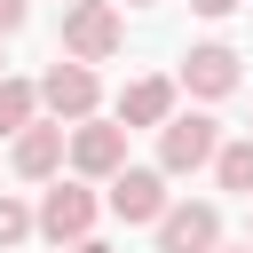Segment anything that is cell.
<instances>
[{"mask_svg":"<svg viewBox=\"0 0 253 253\" xmlns=\"http://www.w3.org/2000/svg\"><path fill=\"white\" fill-rule=\"evenodd\" d=\"M245 245H253V237H245Z\"/></svg>","mask_w":253,"mask_h":253,"instance_id":"d6986e66","label":"cell"},{"mask_svg":"<svg viewBox=\"0 0 253 253\" xmlns=\"http://www.w3.org/2000/svg\"><path fill=\"white\" fill-rule=\"evenodd\" d=\"M24 16H32V0H0V40H8V32H24Z\"/></svg>","mask_w":253,"mask_h":253,"instance_id":"5bb4252c","label":"cell"},{"mask_svg":"<svg viewBox=\"0 0 253 253\" xmlns=\"http://www.w3.org/2000/svg\"><path fill=\"white\" fill-rule=\"evenodd\" d=\"M206 166H213V182H221V190H237V198H253V134H237V142H221V150H213Z\"/></svg>","mask_w":253,"mask_h":253,"instance_id":"8fae6325","label":"cell"},{"mask_svg":"<svg viewBox=\"0 0 253 253\" xmlns=\"http://www.w3.org/2000/svg\"><path fill=\"white\" fill-rule=\"evenodd\" d=\"M95 103H103V87H95V63H71V55H55V63H47V79H40V111H47L55 126H79V119H95Z\"/></svg>","mask_w":253,"mask_h":253,"instance_id":"277c9868","label":"cell"},{"mask_svg":"<svg viewBox=\"0 0 253 253\" xmlns=\"http://www.w3.org/2000/svg\"><path fill=\"white\" fill-rule=\"evenodd\" d=\"M63 253H111V245H103V237H79V245H63Z\"/></svg>","mask_w":253,"mask_h":253,"instance_id":"2e32d148","label":"cell"},{"mask_svg":"<svg viewBox=\"0 0 253 253\" xmlns=\"http://www.w3.org/2000/svg\"><path fill=\"white\" fill-rule=\"evenodd\" d=\"M119 40H126V16L111 0H63V55L71 63H103V55H119Z\"/></svg>","mask_w":253,"mask_h":253,"instance_id":"7a4b0ae2","label":"cell"},{"mask_svg":"<svg viewBox=\"0 0 253 253\" xmlns=\"http://www.w3.org/2000/svg\"><path fill=\"white\" fill-rule=\"evenodd\" d=\"M213 253H253V245H213Z\"/></svg>","mask_w":253,"mask_h":253,"instance_id":"e0dca14e","label":"cell"},{"mask_svg":"<svg viewBox=\"0 0 253 253\" xmlns=\"http://www.w3.org/2000/svg\"><path fill=\"white\" fill-rule=\"evenodd\" d=\"M190 8H198V16H213V24H221V16H237V8H245V0H190Z\"/></svg>","mask_w":253,"mask_h":253,"instance_id":"9a60e30c","label":"cell"},{"mask_svg":"<svg viewBox=\"0 0 253 253\" xmlns=\"http://www.w3.org/2000/svg\"><path fill=\"white\" fill-rule=\"evenodd\" d=\"M150 229H158V253H213V245H221V213H213L206 198H198V206H166Z\"/></svg>","mask_w":253,"mask_h":253,"instance_id":"8992f818","label":"cell"},{"mask_svg":"<svg viewBox=\"0 0 253 253\" xmlns=\"http://www.w3.org/2000/svg\"><path fill=\"white\" fill-rule=\"evenodd\" d=\"M8 142H16L8 158H16L24 182H55V174H63V126H55V119H32V126L8 134Z\"/></svg>","mask_w":253,"mask_h":253,"instance_id":"9c48e42d","label":"cell"},{"mask_svg":"<svg viewBox=\"0 0 253 253\" xmlns=\"http://www.w3.org/2000/svg\"><path fill=\"white\" fill-rule=\"evenodd\" d=\"M166 119H174V79H158V71L126 79V95H119V126L134 134V126H166Z\"/></svg>","mask_w":253,"mask_h":253,"instance_id":"30bf717a","label":"cell"},{"mask_svg":"<svg viewBox=\"0 0 253 253\" xmlns=\"http://www.w3.org/2000/svg\"><path fill=\"white\" fill-rule=\"evenodd\" d=\"M95 213H103V198H95L87 182H47L40 206H32V237H47V245H79V237H95Z\"/></svg>","mask_w":253,"mask_h":253,"instance_id":"6da1fadb","label":"cell"},{"mask_svg":"<svg viewBox=\"0 0 253 253\" xmlns=\"http://www.w3.org/2000/svg\"><path fill=\"white\" fill-rule=\"evenodd\" d=\"M103 206H111L119 221H158V213H166V174H158V166H119Z\"/></svg>","mask_w":253,"mask_h":253,"instance_id":"52a82bcc","label":"cell"},{"mask_svg":"<svg viewBox=\"0 0 253 253\" xmlns=\"http://www.w3.org/2000/svg\"><path fill=\"white\" fill-rule=\"evenodd\" d=\"M32 119H40V87H32V79H8V71H0V134H24Z\"/></svg>","mask_w":253,"mask_h":253,"instance_id":"7c38bea8","label":"cell"},{"mask_svg":"<svg viewBox=\"0 0 253 253\" xmlns=\"http://www.w3.org/2000/svg\"><path fill=\"white\" fill-rule=\"evenodd\" d=\"M174 87H190L198 103H221V95L237 87V47H221V40L190 47V55H182V79H174Z\"/></svg>","mask_w":253,"mask_h":253,"instance_id":"ba28073f","label":"cell"},{"mask_svg":"<svg viewBox=\"0 0 253 253\" xmlns=\"http://www.w3.org/2000/svg\"><path fill=\"white\" fill-rule=\"evenodd\" d=\"M24 237H32V206L0 190V253H8V245H24Z\"/></svg>","mask_w":253,"mask_h":253,"instance_id":"4fadbf2b","label":"cell"},{"mask_svg":"<svg viewBox=\"0 0 253 253\" xmlns=\"http://www.w3.org/2000/svg\"><path fill=\"white\" fill-rule=\"evenodd\" d=\"M213 150H221V126H213L206 111H174V119L158 126V174H198Z\"/></svg>","mask_w":253,"mask_h":253,"instance_id":"5b68a950","label":"cell"},{"mask_svg":"<svg viewBox=\"0 0 253 253\" xmlns=\"http://www.w3.org/2000/svg\"><path fill=\"white\" fill-rule=\"evenodd\" d=\"M63 158H71L79 182H111L126 166V126L119 119H79V126H63Z\"/></svg>","mask_w":253,"mask_h":253,"instance_id":"3957f363","label":"cell"},{"mask_svg":"<svg viewBox=\"0 0 253 253\" xmlns=\"http://www.w3.org/2000/svg\"><path fill=\"white\" fill-rule=\"evenodd\" d=\"M126 8H150V0H126Z\"/></svg>","mask_w":253,"mask_h":253,"instance_id":"ac0fdd59","label":"cell"}]
</instances>
